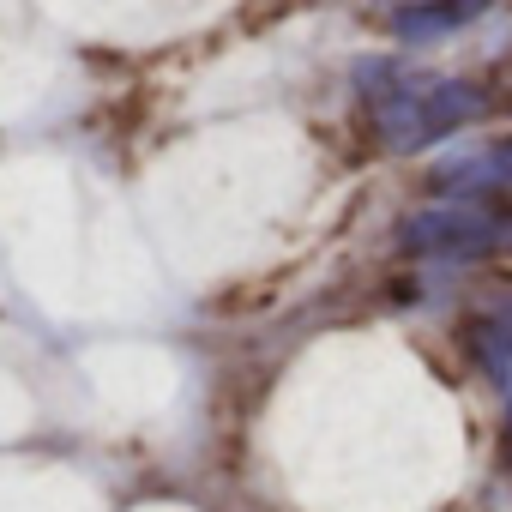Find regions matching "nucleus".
<instances>
[{
	"mask_svg": "<svg viewBox=\"0 0 512 512\" xmlns=\"http://www.w3.org/2000/svg\"><path fill=\"white\" fill-rule=\"evenodd\" d=\"M362 103L386 151H428L434 139L470 127L488 97L452 73H410V67L362 61Z\"/></svg>",
	"mask_w": 512,
	"mask_h": 512,
	"instance_id": "f257e3e1",
	"label": "nucleus"
},
{
	"mask_svg": "<svg viewBox=\"0 0 512 512\" xmlns=\"http://www.w3.org/2000/svg\"><path fill=\"white\" fill-rule=\"evenodd\" d=\"M410 253L434 260H482V253H512V217H494L482 205H452V211H416L404 223Z\"/></svg>",
	"mask_w": 512,
	"mask_h": 512,
	"instance_id": "f03ea898",
	"label": "nucleus"
},
{
	"mask_svg": "<svg viewBox=\"0 0 512 512\" xmlns=\"http://www.w3.org/2000/svg\"><path fill=\"white\" fill-rule=\"evenodd\" d=\"M440 187L452 193H506L512 187V139H488L440 163Z\"/></svg>",
	"mask_w": 512,
	"mask_h": 512,
	"instance_id": "7ed1b4c3",
	"label": "nucleus"
},
{
	"mask_svg": "<svg viewBox=\"0 0 512 512\" xmlns=\"http://www.w3.org/2000/svg\"><path fill=\"white\" fill-rule=\"evenodd\" d=\"M482 7H488V0H398L392 31H398L404 43H434V37L464 31Z\"/></svg>",
	"mask_w": 512,
	"mask_h": 512,
	"instance_id": "20e7f679",
	"label": "nucleus"
},
{
	"mask_svg": "<svg viewBox=\"0 0 512 512\" xmlns=\"http://www.w3.org/2000/svg\"><path fill=\"white\" fill-rule=\"evenodd\" d=\"M476 356H482V368H488L494 380H506V374H512V302L476 326Z\"/></svg>",
	"mask_w": 512,
	"mask_h": 512,
	"instance_id": "39448f33",
	"label": "nucleus"
},
{
	"mask_svg": "<svg viewBox=\"0 0 512 512\" xmlns=\"http://www.w3.org/2000/svg\"><path fill=\"white\" fill-rule=\"evenodd\" d=\"M506 464H512V416H506Z\"/></svg>",
	"mask_w": 512,
	"mask_h": 512,
	"instance_id": "423d86ee",
	"label": "nucleus"
}]
</instances>
